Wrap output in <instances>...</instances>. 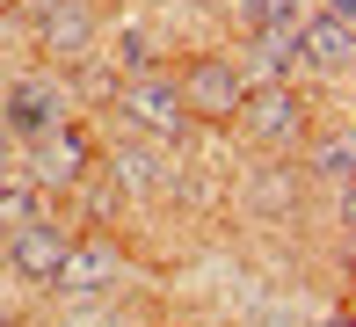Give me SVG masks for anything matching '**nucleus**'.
I'll return each mask as SVG.
<instances>
[{
  "label": "nucleus",
  "instance_id": "1",
  "mask_svg": "<svg viewBox=\"0 0 356 327\" xmlns=\"http://www.w3.org/2000/svg\"><path fill=\"white\" fill-rule=\"evenodd\" d=\"M124 109H131L145 131H160V138H182V131H189L175 80H131V88H124Z\"/></svg>",
  "mask_w": 356,
  "mask_h": 327
},
{
  "label": "nucleus",
  "instance_id": "2",
  "mask_svg": "<svg viewBox=\"0 0 356 327\" xmlns=\"http://www.w3.org/2000/svg\"><path fill=\"white\" fill-rule=\"evenodd\" d=\"M175 95H182L189 109H211V117H233V109L248 102V88L233 80V65H197V73H189Z\"/></svg>",
  "mask_w": 356,
  "mask_h": 327
},
{
  "label": "nucleus",
  "instance_id": "3",
  "mask_svg": "<svg viewBox=\"0 0 356 327\" xmlns=\"http://www.w3.org/2000/svg\"><path fill=\"white\" fill-rule=\"evenodd\" d=\"M80 168H88V145H80V131L51 124V131L37 138V175H44V182H73Z\"/></svg>",
  "mask_w": 356,
  "mask_h": 327
},
{
  "label": "nucleus",
  "instance_id": "4",
  "mask_svg": "<svg viewBox=\"0 0 356 327\" xmlns=\"http://www.w3.org/2000/svg\"><path fill=\"white\" fill-rule=\"evenodd\" d=\"M305 58H313V65H334V73L349 65V0H334V15H313V29H305Z\"/></svg>",
  "mask_w": 356,
  "mask_h": 327
},
{
  "label": "nucleus",
  "instance_id": "5",
  "mask_svg": "<svg viewBox=\"0 0 356 327\" xmlns=\"http://www.w3.org/2000/svg\"><path fill=\"white\" fill-rule=\"evenodd\" d=\"M58 255H66V240H58L51 225H22V233H15V262H22L29 276H58Z\"/></svg>",
  "mask_w": 356,
  "mask_h": 327
},
{
  "label": "nucleus",
  "instance_id": "6",
  "mask_svg": "<svg viewBox=\"0 0 356 327\" xmlns=\"http://www.w3.org/2000/svg\"><path fill=\"white\" fill-rule=\"evenodd\" d=\"M254 124H262V138H269V145H291V138H298V131H305L298 102H291L284 88H269L262 102H254Z\"/></svg>",
  "mask_w": 356,
  "mask_h": 327
},
{
  "label": "nucleus",
  "instance_id": "7",
  "mask_svg": "<svg viewBox=\"0 0 356 327\" xmlns=\"http://www.w3.org/2000/svg\"><path fill=\"white\" fill-rule=\"evenodd\" d=\"M15 124L44 138V131L58 124V88H44V80H37V88H15Z\"/></svg>",
  "mask_w": 356,
  "mask_h": 327
},
{
  "label": "nucleus",
  "instance_id": "8",
  "mask_svg": "<svg viewBox=\"0 0 356 327\" xmlns=\"http://www.w3.org/2000/svg\"><path fill=\"white\" fill-rule=\"evenodd\" d=\"M102 276H109V262L95 255V248H66V255H58V284H80V291H88V284H102Z\"/></svg>",
  "mask_w": 356,
  "mask_h": 327
},
{
  "label": "nucleus",
  "instance_id": "9",
  "mask_svg": "<svg viewBox=\"0 0 356 327\" xmlns=\"http://www.w3.org/2000/svg\"><path fill=\"white\" fill-rule=\"evenodd\" d=\"M29 218H37V196L22 182H0V233H22Z\"/></svg>",
  "mask_w": 356,
  "mask_h": 327
},
{
  "label": "nucleus",
  "instance_id": "10",
  "mask_svg": "<svg viewBox=\"0 0 356 327\" xmlns=\"http://www.w3.org/2000/svg\"><path fill=\"white\" fill-rule=\"evenodd\" d=\"M117 175H124V189H145V182H160V160L131 145V153H117Z\"/></svg>",
  "mask_w": 356,
  "mask_h": 327
},
{
  "label": "nucleus",
  "instance_id": "11",
  "mask_svg": "<svg viewBox=\"0 0 356 327\" xmlns=\"http://www.w3.org/2000/svg\"><path fill=\"white\" fill-rule=\"evenodd\" d=\"M313 168H320V175H334V182L349 175V138H342V131H334V138H327V145L313 153Z\"/></svg>",
  "mask_w": 356,
  "mask_h": 327
},
{
  "label": "nucleus",
  "instance_id": "12",
  "mask_svg": "<svg viewBox=\"0 0 356 327\" xmlns=\"http://www.w3.org/2000/svg\"><path fill=\"white\" fill-rule=\"evenodd\" d=\"M80 44H88V29H80V8H66L51 22V51H80Z\"/></svg>",
  "mask_w": 356,
  "mask_h": 327
},
{
  "label": "nucleus",
  "instance_id": "13",
  "mask_svg": "<svg viewBox=\"0 0 356 327\" xmlns=\"http://www.w3.org/2000/svg\"><path fill=\"white\" fill-rule=\"evenodd\" d=\"M0 160H8V131H0Z\"/></svg>",
  "mask_w": 356,
  "mask_h": 327
}]
</instances>
